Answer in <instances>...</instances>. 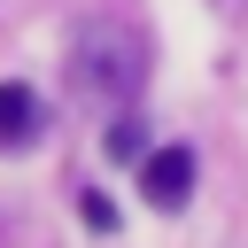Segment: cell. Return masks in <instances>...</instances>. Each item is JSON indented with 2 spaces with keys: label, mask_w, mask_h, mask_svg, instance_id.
Segmentation results:
<instances>
[{
  "label": "cell",
  "mask_w": 248,
  "mask_h": 248,
  "mask_svg": "<svg viewBox=\"0 0 248 248\" xmlns=\"http://www.w3.org/2000/svg\"><path fill=\"white\" fill-rule=\"evenodd\" d=\"M70 78H78L85 93H101V101H132L140 78H147V39H140L132 23H93V31H78Z\"/></svg>",
  "instance_id": "1"
},
{
  "label": "cell",
  "mask_w": 248,
  "mask_h": 248,
  "mask_svg": "<svg viewBox=\"0 0 248 248\" xmlns=\"http://www.w3.org/2000/svg\"><path fill=\"white\" fill-rule=\"evenodd\" d=\"M140 194H147V209H186V194H194V155H186V147H155V155L140 163Z\"/></svg>",
  "instance_id": "2"
},
{
  "label": "cell",
  "mask_w": 248,
  "mask_h": 248,
  "mask_svg": "<svg viewBox=\"0 0 248 248\" xmlns=\"http://www.w3.org/2000/svg\"><path fill=\"white\" fill-rule=\"evenodd\" d=\"M39 124H46L39 93H31V85H0V147H31Z\"/></svg>",
  "instance_id": "3"
},
{
  "label": "cell",
  "mask_w": 248,
  "mask_h": 248,
  "mask_svg": "<svg viewBox=\"0 0 248 248\" xmlns=\"http://www.w3.org/2000/svg\"><path fill=\"white\" fill-rule=\"evenodd\" d=\"M108 155H116V163H132V155H147V132H140V116H124V124H108Z\"/></svg>",
  "instance_id": "4"
},
{
  "label": "cell",
  "mask_w": 248,
  "mask_h": 248,
  "mask_svg": "<svg viewBox=\"0 0 248 248\" xmlns=\"http://www.w3.org/2000/svg\"><path fill=\"white\" fill-rule=\"evenodd\" d=\"M78 217H85L93 232H108V225H116V202H108V194H85V202H78Z\"/></svg>",
  "instance_id": "5"
}]
</instances>
